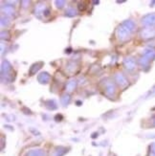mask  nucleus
<instances>
[{"label": "nucleus", "mask_w": 155, "mask_h": 156, "mask_svg": "<svg viewBox=\"0 0 155 156\" xmlns=\"http://www.w3.org/2000/svg\"><path fill=\"white\" fill-rule=\"evenodd\" d=\"M132 31H130L127 27H125V25L121 24L119 26V28L117 30V36H118V38L120 40H122V41H125V40L129 39L130 37V35H131Z\"/></svg>", "instance_id": "nucleus-1"}, {"label": "nucleus", "mask_w": 155, "mask_h": 156, "mask_svg": "<svg viewBox=\"0 0 155 156\" xmlns=\"http://www.w3.org/2000/svg\"><path fill=\"white\" fill-rule=\"evenodd\" d=\"M104 89H105V94L107 95L108 97H112L114 94H115V91H116V86H115V83H113V81H105L104 83Z\"/></svg>", "instance_id": "nucleus-2"}, {"label": "nucleus", "mask_w": 155, "mask_h": 156, "mask_svg": "<svg viewBox=\"0 0 155 156\" xmlns=\"http://www.w3.org/2000/svg\"><path fill=\"white\" fill-rule=\"evenodd\" d=\"M142 23L146 26H153L155 25V12L149 13L142 18Z\"/></svg>", "instance_id": "nucleus-3"}, {"label": "nucleus", "mask_w": 155, "mask_h": 156, "mask_svg": "<svg viewBox=\"0 0 155 156\" xmlns=\"http://www.w3.org/2000/svg\"><path fill=\"white\" fill-rule=\"evenodd\" d=\"M46 5L44 3H38L37 5H36L35 10H33L35 16L37 18H41V16H44V12L46 11Z\"/></svg>", "instance_id": "nucleus-4"}, {"label": "nucleus", "mask_w": 155, "mask_h": 156, "mask_svg": "<svg viewBox=\"0 0 155 156\" xmlns=\"http://www.w3.org/2000/svg\"><path fill=\"white\" fill-rule=\"evenodd\" d=\"M141 36L145 39H150L155 37V29L150 28V27H147V28L143 29L142 33H141Z\"/></svg>", "instance_id": "nucleus-5"}, {"label": "nucleus", "mask_w": 155, "mask_h": 156, "mask_svg": "<svg viewBox=\"0 0 155 156\" xmlns=\"http://www.w3.org/2000/svg\"><path fill=\"white\" fill-rule=\"evenodd\" d=\"M124 66L127 70H133L136 66V62L133 58H126L124 59Z\"/></svg>", "instance_id": "nucleus-6"}, {"label": "nucleus", "mask_w": 155, "mask_h": 156, "mask_svg": "<svg viewBox=\"0 0 155 156\" xmlns=\"http://www.w3.org/2000/svg\"><path fill=\"white\" fill-rule=\"evenodd\" d=\"M50 79H51V77H50V75L47 72H42V73H40L39 75L37 76V80L39 81L40 83H43V84L48 83Z\"/></svg>", "instance_id": "nucleus-7"}, {"label": "nucleus", "mask_w": 155, "mask_h": 156, "mask_svg": "<svg viewBox=\"0 0 155 156\" xmlns=\"http://www.w3.org/2000/svg\"><path fill=\"white\" fill-rule=\"evenodd\" d=\"M115 81L120 85V86H125L127 84V80L123 74H116L115 76Z\"/></svg>", "instance_id": "nucleus-8"}, {"label": "nucleus", "mask_w": 155, "mask_h": 156, "mask_svg": "<svg viewBox=\"0 0 155 156\" xmlns=\"http://www.w3.org/2000/svg\"><path fill=\"white\" fill-rule=\"evenodd\" d=\"M11 70H12L11 63L9 62H7V60L3 62L2 66H1V74H2V76L3 75H7V74H8Z\"/></svg>", "instance_id": "nucleus-9"}, {"label": "nucleus", "mask_w": 155, "mask_h": 156, "mask_svg": "<svg viewBox=\"0 0 155 156\" xmlns=\"http://www.w3.org/2000/svg\"><path fill=\"white\" fill-rule=\"evenodd\" d=\"M77 87V80H69L68 83H66V86H65V90L67 92H72L75 90V88Z\"/></svg>", "instance_id": "nucleus-10"}, {"label": "nucleus", "mask_w": 155, "mask_h": 156, "mask_svg": "<svg viewBox=\"0 0 155 156\" xmlns=\"http://www.w3.org/2000/svg\"><path fill=\"white\" fill-rule=\"evenodd\" d=\"M143 57L146 58L147 59H150V60L155 58V50H153L151 48L150 49H146V50H144Z\"/></svg>", "instance_id": "nucleus-11"}, {"label": "nucleus", "mask_w": 155, "mask_h": 156, "mask_svg": "<svg viewBox=\"0 0 155 156\" xmlns=\"http://www.w3.org/2000/svg\"><path fill=\"white\" fill-rule=\"evenodd\" d=\"M42 65H43V62H41L33 63L31 66V68H30V74H31V75H33V74H36L40 68H41Z\"/></svg>", "instance_id": "nucleus-12"}, {"label": "nucleus", "mask_w": 155, "mask_h": 156, "mask_svg": "<svg viewBox=\"0 0 155 156\" xmlns=\"http://www.w3.org/2000/svg\"><path fill=\"white\" fill-rule=\"evenodd\" d=\"M27 156H46V154L42 150H32L27 153Z\"/></svg>", "instance_id": "nucleus-13"}, {"label": "nucleus", "mask_w": 155, "mask_h": 156, "mask_svg": "<svg viewBox=\"0 0 155 156\" xmlns=\"http://www.w3.org/2000/svg\"><path fill=\"white\" fill-rule=\"evenodd\" d=\"M2 11L6 13L7 16H13L15 15V10H13L12 6L6 5L5 7H2Z\"/></svg>", "instance_id": "nucleus-14"}, {"label": "nucleus", "mask_w": 155, "mask_h": 156, "mask_svg": "<svg viewBox=\"0 0 155 156\" xmlns=\"http://www.w3.org/2000/svg\"><path fill=\"white\" fill-rule=\"evenodd\" d=\"M77 68H78V64L76 62H70L68 64H67V66H66L67 72H69L71 74H73L74 72H76Z\"/></svg>", "instance_id": "nucleus-15"}, {"label": "nucleus", "mask_w": 155, "mask_h": 156, "mask_svg": "<svg viewBox=\"0 0 155 156\" xmlns=\"http://www.w3.org/2000/svg\"><path fill=\"white\" fill-rule=\"evenodd\" d=\"M66 152V148L63 147H58L55 150V152H54V156H62L64 153Z\"/></svg>", "instance_id": "nucleus-16"}, {"label": "nucleus", "mask_w": 155, "mask_h": 156, "mask_svg": "<svg viewBox=\"0 0 155 156\" xmlns=\"http://www.w3.org/2000/svg\"><path fill=\"white\" fill-rule=\"evenodd\" d=\"M122 24L125 25V27H127L130 31H133L134 29H135V23H134L132 20H125Z\"/></svg>", "instance_id": "nucleus-17"}, {"label": "nucleus", "mask_w": 155, "mask_h": 156, "mask_svg": "<svg viewBox=\"0 0 155 156\" xmlns=\"http://www.w3.org/2000/svg\"><path fill=\"white\" fill-rule=\"evenodd\" d=\"M150 62V59H147V58H145V57H142V58H141L139 59V62H140L141 66H142L144 69L146 68V67H149Z\"/></svg>", "instance_id": "nucleus-18"}, {"label": "nucleus", "mask_w": 155, "mask_h": 156, "mask_svg": "<svg viewBox=\"0 0 155 156\" xmlns=\"http://www.w3.org/2000/svg\"><path fill=\"white\" fill-rule=\"evenodd\" d=\"M70 100H71V97L69 96V95L68 94H64L63 96L62 97V99H60V101H62V104L63 105H69Z\"/></svg>", "instance_id": "nucleus-19"}, {"label": "nucleus", "mask_w": 155, "mask_h": 156, "mask_svg": "<svg viewBox=\"0 0 155 156\" xmlns=\"http://www.w3.org/2000/svg\"><path fill=\"white\" fill-rule=\"evenodd\" d=\"M65 16H69V17L76 16H77V11L74 8H68V9L66 10V12H65Z\"/></svg>", "instance_id": "nucleus-20"}, {"label": "nucleus", "mask_w": 155, "mask_h": 156, "mask_svg": "<svg viewBox=\"0 0 155 156\" xmlns=\"http://www.w3.org/2000/svg\"><path fill=\"white\" fill-rule=\"evenodd\" d=\"M46 106L49 108V109H51V110H54V109H57V107H58V105H56V103L53 100H49V101H46Z\"/></svg>", "instance_id": "nucleus-21"}, {"label": "nucleus", "mask_w": 155, "mask_h": 156, "mask_svg": "<svg viewBox=\"0 0 155 156\" xmlns=\"http://www.w3.org/2000/svg\"><path fill=\"white\" fill-rule=\"evenodd\" d=\"M10 23V20L7 18V17H1V26L2 27H6V26H8Z\"/></svg>", "instance_id": "nucleus-22"}, {"label": "nucleus", "mask_w": 155, "mask_h": 156, "mask_svg": "<svg viewBox=\"0 0 155 156\" xmlns=\"http://www.w3.org/2000/svg\"><path fill=\"white\" fill-rule=\"evenodd\" d=\"M64 4H65V1H63V0H57L56 1V5H57V7L58 8H62V7L64 6Z\"/></svg>", "instance_id": "nucleus-23"}, {"label": "nucleus", "mask_w": 155, "mask_h": 156, "mask_svg": "<svg viewBox=\"0 0 155 156\" xmlns=\"http://www.w3.org/2000/svg\"><path fill=\"white\" fill-rule=\"evenodd\" d=\"M85 5H84V3H79V11H84L85 10Z\"/></svg>", "instance_id": "nucleus-24"}, {"label": "nucleus", "mask_w": 155, "mask_h": 156, "mask_svg": "<svg viewBox=\"0 0 155 156\" xmlns=\"http://www.w3.org/2000/svg\"><path fill=\"white\" fill-rule=\"evenodd\" d=\"M50 15V10L49 9H46V11L44 12V16H48Z\"/></svg>", "instance_id": "nucleus-25"}, {"label": "nucleus", "mask_w": 155, "mask_h": 156, "mask_svg": "<svg viewBox=\"0 0 155 156\" xmlns=\"http://www.w3.org/2000/svg\"><path fill=\"white\" fill-rule=\"evenodd\" d=\"M150 148H151V152L155 153V143H153V144L150 146Z\"/></svg>", "instance_id": "nucleus-26"}, {"label": "nucleus", "mask_w": 155, "mask_h": 156, "mask_svg": "<svg viewBox=\"0 0 155 156\" xmlns=\"http://www.w3.org/2000/svg\"><path fill=\"white\" fill-rule=\"evenodd\" d=\"M150 156H155V153H153V152H150Z\"/></svg>", "instance_id": "nucleus-27"}, {"label": "nucleus", "mask_w": 155, "mask_h": 156, "mask_svg": "<svg viewBox=\"0 0 155 156\" xmlns=\"http://www.w3.org/2000/svg\"><path fill=\"white\" fill-rule=\"evenodd\" d=\"M77 104H78V105H80V104H82V103H80V101H77Z\"/></svg>", "instance_id": "nucleus-28"}, {"label": "nucleus", "mask_w": 155, "mask_h": 156, "mask_svg": "<svg viewBox=\"0 0 155 156\" xmlns=\"http://www.w3.org/2000/svg\"><path fill=\"white\" fill-rule=\"evenodd\" d=\"M153 125H154V126H155V117H154V118H153Z\"/></svg>", "instance_id": "nucleus-29"}]
</instances>
